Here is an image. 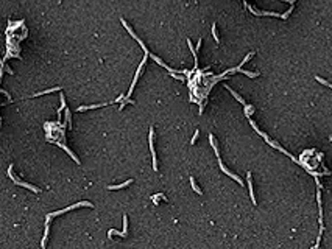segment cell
Returning a JSON list of instances; mask_svg holds the SVG:
<instances>
[{
    "label": "cell",
    "mask_w": 332,
    "mask_h": 249,
    "mask_svg": "<svg viewBox=\"0 0 332 249\" xmlns=\"http://www.w3.org/2000/svg\"><path fill=\"white\" fill-rule=\"evenodd\" d=\"M209 140H211V145H212V148H214V151H215V154H217V157H218V164H220V170L221 171H223V173H226V174H228L229 176V178H233V179H235V181H237V182L240 184V185H245L243 184V181L242 179H240L239 178V176L237 174H234V173H231V171L228 170V168H226V167L223 165V164H221V159H220V153H218L217 151V146H215V142H214V135L211 134V135H209Z\"/></svg>",
    "instance_id": "6da1fadb"
},
{
    "label": "cell",
    "mask_w": 332,
    "mask_h": 249,
    "mask_svg": "<svg viewBox=\"0 0 332 249\" xmlns=\"http://www.w3.org/2000/svg\"><path fill=\"white\" fill-rule=\"evenodd\" d=\"M83 206H86V207H94L92 202H89V201H81V202H76V204H74V206L66 207V209H62V210H56V212H53V213H48V215H47V220H45V221H50V220L53 218V216L62 215V213H66V212L74 210V209H78V207H83Z\"/></svg>",
    "instance_id": "7a4b0ae2"
},
{
    "label": "cell",
    "mask_w": 332,
    "mask_h": 249,
    "mask_svg": "<svg viewBox=\"0 0 332 249\" xmlns=\"http://www.w3.org/2000/svg\"><path fill=\"white\" fill-rule=\"evenodd\" d=\"M147 58H148V53H145V55H144V59H142V62H140V64H139L137 70H136V76H134L133 83H131V86H130V90H128V93H126V97H125V98H130V97H131V93H133V89H134L136 83H137V80H139L140 73H142V69H144V66L147 64Z\"/></svg>",
    "instance_id": "3957f363"
},
{
    "label": "cell",
    "mask_w": 332,
    "mask_h": 249,
    "mask_svg": "<svg viewBox=\"0 0 332 249\" xmlns=\"http://www.w3.org/2000/svg\"><path fill=\"white\" fill-rule=\"evenodd\" d=\"M8 176L13 179V182L14 184H17V185H20V187H25V188H28V190H31V192H34V193H39L41 192V188H38V187H34V185H31V184H27V182H24V181H19V179H16V176L13 174V165H10V168H8Z\"/></svg>",
    "instance_id": "277c9868"
},
{
    "label": "cell",
    "mask_w": 332,
    "mask_h": 249,
    "mask_svg": "<svg viewBox=\"0 0 332 249\" xmlns=\"http://www.w3.org/2000/svg\"><path fill=\"white\" fill-rule=\"evenodd\" d=\"M248 10L251 11L254 16H273V17H281V19H287V17H289V14H290V13H292V8H290L289 11H285L284 14H279V13H268V11H259V10L256 11V10H254L253 6H248Z\"/></svg>",
    "instance_id": "5b68a950"
},
{
    "label": "cell",
    "mask_w": 332,
    "mask_h": 249,
    "mask_svg": "<svg viewBox=\"0 0 332 249\" xmlns=\"http://www.w3.org/2000/svg\"><path fill=\"white\" fill-rule=\"evenodd\" d=\"M154 131H153V128L150 129V135H148V143H150V151H151V157H153V170L154 171H158V159H156V153H154V145H153V142H154Z\"/></svg>",
    "instance_id": "8992f818"
},
{
    "label": "cell",
    "mask_w": 332,
    "mask_h": 249,
    "mask_svg": "<svg viewBox=\"0 0 332 249\" xmlns=\"http://www.w3.org/2000/svg\"><path fill=\"white\" fill-rule=\"evenodd\" d=\"M247 181H248L249 196H251V201H253V204H257V201H256V196H254V188H253V178H251V173H248V174H247Z\"/></svg>",
    "instance_id": "52a82bcc"
},
{
    "label": "cell",
    "mask_w": 332,
    "mask_h": 249,
    "mask_svg": "<svg viewBox=\"0 0 332 249\" xmlns=\"http://www.w3.org/2000/svg\"><path fill=\"white\" fill-rule=\"evenodd\" d=\"M130 184H133V179H128V181H125L123 184H119V185H108V190H120V188L128 187Z\"/></svg>",
    "instance_id": "ba28073f"
},
{
    "label": "cell",
    "mask_w": 332,
    "mask_h": 249,
    "mask_svg": "<svg viewBox=\"0 0 332 249\" xmlns=\"http://www.w3.org/2000/svg\"><path fill=\"white\" fill-rule=\"evenodd\" d=\"M60 98H61V107L58 109V123L61 121V112L66 109V100H64V93L61 92V95H60Z\"/></svg>",
    "instance_id": "9c48e42d"
},
{
    "label": "cell",
    "mask_w": 332,
    "mask_h": 249,
    "mask_svg": "<svg viewBox=\"0 0 332 249\" xmlns=\"http://www.w3.org/2000/svg\"><path fill=\"white\" fill-rule=\"evenodd\" d=\"M108 103H102V105H90V106H80L78 107V111L80 112H83V111H89V109H95V107H103V106H106Z\"/></svg>",
    "instance_id": "30bf717a"
},
{
    "label": "cell",
    "mask_w": 332,
    "mask_h": 249,
    "mask_svg": "<svg viewBox=\"0 0 332 249\" xmlns=\"http://www.w3.org/2000/svg\"><path fill=\"white\" fill-rule=\"evenodd\" d=\"M226 89H228V90H229V92H231V93H233V97H234V98H235V100H237V101H239V103H242V105H243V106H247V103H245V100H243V98H242V97H240V95H239V93H237V92H234V90H233V89H231V87H229V86H226Z\"/></svg>",
    "instance_id": "8fae6325"
},
{
    "label": "cell",
    "mask_w": 332,
    "mask_h": 249,
    "mask_svg": "<svg viewBox=\"0 0 332 249\" xmlns=\"http://www.w3.org/2000/svg\"><path fill=\"white\" fill-rule=\"evenodd\" d=\"M48 223H50V221H45V232H44L42 244H41V246H42V248H45V244H47V238H48Z\"/></svg>",
    "instance_id": "7c38bea8"
},
{
    "label": "cell",
    "mask_w": 332,
    "mask_h": 249,
    "mask_svg": "<svg viewBox=\"0 0 332 249\" xmlns=\"http://www.w3.org/2000/svg\"><path fill=\"white\" fill-rule=\"evenodd\" d=\"M56 90H61V87H53V89H47V90H42V92H38V93H34L33 97H41V95H45V93H50V92H56Z\"/></svg>",
    "instance_id": "4fadbf2b"
},
{
    "label": "cell",
    "mask_w": 332,
    "mask_h": 249,
    "mask_svg": "<svg viewBox=\"0 0 332 249\" xmlns=\"http://www.w3.org/2000/svg\"><path fill=\"white\" fill-rule=\"evenodd\" d=\"M190 184H192V188H193V190H195V192H197L198 195H203V192H201V190L198 188V185H197V182H195L193 176H190Z\"/></svg>",
    "instance_id": "5bb4252c"
},
{
    "label": "cell",
    "mask_w": 332,
    "mask_h": 249,
    "mask_svg": "<svg viewBox=\"0 0 332 249\" xmlns=\"http://www.w3.org/2000/svg\"><path fill=\"white\" fill-rule=\"evenodd\" d=\"M123 235H128V216L123 215Z\"/></svg>",
    "instance_id": "9a60e30c"
},
{
    "label": "cell",
    "mask_w": 332,
    "mask_h": 249,
    "mask_svg": "<svg viewBox=\"0 0 332 249\" xmlns=\"http://www.w3.org/2000/svg\"><path fill=\"white\" fill-rule=\"evenodd\" d=\"M212 34H214V39H215V42L220 44V38H218V34H217V25H215V24L212 25Z\"/></svg>",
    "instance_id": "2e32d148"
},
{
    "label": "cell",
    "mask_w": 332,
    "mask_h": 249,
    "mask_svg": "<svg viewBox=\"0 0 332 249\" xmlns=\"http://www.w3.org/2000/svg\"><path fill=\"white\" fill-rule=\"evenodd\" d=\"M315 80L318 81V83H321V84H324L326 87H331V83L329 81H326V80H323V78H320V76H315Z\"/></svg>",
    "instance_id": "e0dca14e"
},
{
    "label": "cell",
    "mask_w": 332,
    "mask_h": 249,
    "mask_svg": "<svg viewBox=\"0 0 332 249\" xmlns=\"http://www.w3.org/2000/svg\"><path fill=\"white\" fill-rule=\"evenodd\" d=\"M198 135H200V131H198V129H195V134H193L192 140H190V143H192V145H195V142H197V139H198Z\"/></svg>",
    "instance_id": "ac0fdd59"
},
{
    "label": "cell",
    "mask_w": 332,
    "mask_h": 249,
    "mask_svg": "<svg viewBox=\"0 0 332 249\" xmlns=\"http://www.w3.org/2000/svg\"><path fill=\"white\" fill-rule=\"evenodd\" d=\"M201 44H203V40L200 39V40H198V44H197V48H195V50H197V52H198L200 48H201Z\"/></svg>",
    "instance_id": "d6986e66"
},
{
    "label": "cell",
    "mask_w": 332,
    "mask_h": 249,
    "mask_svg": "<svg viewBox=\"0 0 332 249\" xmlns=\"http://www.w3.org/2000/svg\"><path fill=\"white\" fill-rule=\"evenodd\" d=\"M282 2H289V3H295L296 0H282Z\"/></svg>",
    "instance_id": "ffe728a7"
}]
</instances>
